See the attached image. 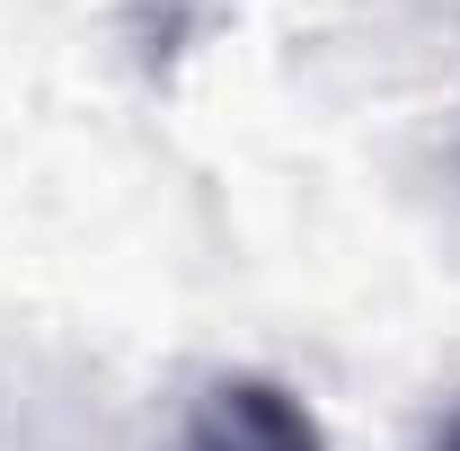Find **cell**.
Segmentation results:
<instances>
[{
  "instance_id": "obj_1",
  "label": "cell",
  "mask_w": 460,
  "mask_h": 451,
  "mask_svg": "<svg viewBox=\"0 0 460 451\" xmlns=\"http://www.w3.org/2000/svg\"><path fill=\"white\" fill-rule=\"evenodd\" d=\"M177 451H328V434H319V416H310L284 381H266V372H222V381L195 390Z\"/></svg>"
},
{
  "instance_id": "obj_2",
  "label": "cell",
  "mask_w": 460,
  "mask_h": 451,
  "mask_svg": "<svg viewBox=\"0 0 460 451\" xmlns=\"http://www.w3.org/2000/svg\"><path fill=\"white\" fill-rule=\"evenodd\" d=\"M434 451H460V416H452V425H443V443H434Z\"/></svg>"
}]
</instances>
